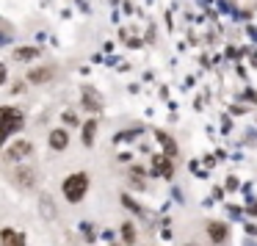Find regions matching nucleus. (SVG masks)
Returning a JSON list of instances; mask_svg holds the SVG:
<instances>
[{"label": "nucleus", "mask_w": 257, "mask_h": 246, "mask_svg": "<svg viewBox=\"0 0 257 246\" xmlns=\"http://www.w3.org/2000/svg\"><path fill=\"white\" fill-rule=\"evenodd\" d=\"M0 116H3V136H14V130L23 128V111H17V108H3L0 111Z\"/></svg>", "instance_id": "f03ea898"}, {"label": "nucleus", "mask_w": 257, "mask_h": 246, "mask_svg": "<svg viewBox=\"0 0 257 246\" xmlns=\"http://www.w3.org/2000/svg\"><path fill=\"white\" fill-rule=\"evenodd\" d=\"M39 56V50H36V47H20L17 53H14V58H17V61H31V58H36Z\"/></svg>", "instance_id": "1a4fd4ad"}, {"label": "nucleus", "mask_w": 257, "mask_h": 246, "mask_svg": "<svg viewBox=\"0 0 257 246\" xmlns=\"http://www.w3.org/2000/svg\"><path fill=\"white\" fill-rule=\"evenodd\" d=\"M17 180L25 188H31V185H34V172H31V169H17Z\"/></svg>", "instance_id": "9d476101"}, {"label": "nucleus", "mask_w": 257, "mask_h": 246, "mask_svg": "<svg viewBox=\"0 0 257 246\" xmlns=\"http://www.w3.org/2000/svg\"><path fill=\"white\" fill-rule=\"evenodd\" d=\"M42 213H47V218L56 216V213H53V202L50 199H42Z\"/></svg>", "instance_id": "2eb2a0df"}, {"label": "nucleus", "mask_w": 257, "mask_h": 246, "mask_svg": "<svg viewBox=\"0 0 257 246\" xmlns=\"http://www.w3.org/2000/svg\"><path fill=\"white\" fill-rule=\"evenodd\" d=\"M152 163H155V166H152V172H158V174H169V172H172V166H169L166 158H155Z\"/></svg>", "instance_id": "9b49d317"}, {"label": "nucleus", "mask_w": 257, "mask_h": 246, "mask_svg": "<svg viewBox=\"0 0 257 246\" xmlns=\"http://www.w3.org/2000/svg\"><path fill=\"white\" fill-rule=\"evenodd\" d=\"M67 144H69L67 130H53L50 133V147L53 150H67Z\"/></svg>", "instance_id": "20e7f679"}, {"label": "nucleus", "mask_w": 257, "mask_h": 246, "mask_svg": "<svg viewBox=\"0 0 257 246\" xmlns=\"http://www.w3.org/2000/svg\"><path fill=\"white\" fill-rule=\"evenodd\" d=\"M83 105L91 108V111H100V108H102L100 94H97V91H91V89H86V91H83Z\"/></svg>", "instance_id": "39448f33"}, {"label": "nucleus", "mask_w": 257, "mask_h": 246, "mask_svg": "<svg viewBox=\"0 0 257 246\" xmlns=\"http://www.w3.org/2000/svg\"><path fill=\"white\" fill-rule=\"evenodd\" d=\"M3 246H25V238L14 229H3Z\"/></svg>", "instance_id": "0eeeda50"}, {"label": "nucleus", "mask_w": 257, "mask_h": 246, "mask_svg": "<svg viewBox=\"0 0 257 246\" xmlns=\"http://www.w3.org/2000/svg\"><path fill=\"white\" fill-rule=\"evenodd\" d=\"M207 232H210V238L216 240V243H221V240L227 238V227H224V224H218V221L207 224Z\"/></svg>", "instance_id": "423d86ee"}, {"label": "nucleus", "mask_w": 257, "mask_h": 246, "mask_svg": "<svg viewBox=\"0 0 257 246\" xmlns=\"http://www.w3.org/2000/svg\"><path fill=\"white\" fill-rule=\"evenodd\" d=\"M122 238L124 240H127V243H133V240H136V227H133V224H124V227H122Z\"/></svg>", "instance_id": "4468645a"}, {"label": "nucleus", "mask_w": 257, "mask_h": 246, "mask_svg": "<svg viewBox=\"0 0 257 246\" xmlns=\"http://www.w3.org/2000/svg\"><path fill=\"white\" fill-rule=\"evenodd\" d=\"M158 139H161V144H163V147H166V152H169V155H174V152H177V147H174V141L169 139L166 133H158Z\"/></svg>", "instance_id": "ddd939ff"}, {"label": "nucleus", "mask_w": 257, "mask_h": 246, "mask_svg": "<svg viewBox=\"0 0 257 246\" xmlns=\"http://www.w3.org/2000/svg\"><path fill=\"white\" fill-rule=\"evenodd\" d=\"M86 191H89V177L86 174H72V177L64 180V196L69 202H80Z\"/></svg>", "instance_id": "f257e3e1"}, {"label": "nucleus", "mask_w": 257, "mask_h": 246, "mask_svg": "<svg viewBox=\"0 0 257 246\" xmlns=\"http://www.w3.org/2000/svg\"><path fill=\"white\" fill-rule=\"evenodd\" d=\"M25 155H31L28 141H14V144L6 150V161H20V158H25Z\"/></svg>", "instance_id": "7ed1b4c3"}, {"label": "nucleus", "mask_w": 257, "mask_h": 246, "mask_svg": "<svg viewBox=\"0 0 257 246\" xmlns=\"http://www.w3.org/2000/svg\"><path fill=\"white\" fill-rule=\"evenodd\" d=\"M47 78H50V72H47V69H34V72L28 75L31 83H42V80H47Z\"/></svg>", "instance_id": "f8f14e48"}, {"label": "nucleus", "mask_w": 257, "mask_h": 246, "mask_svg": "<svg viewBox=\"0 0 257 246\" xmlns=\"http://www.w3.org/2000/svg\"><path fill=\"white\" fill-rule=\"evenodd\" d=\"M94 133H97V119H89V122L83 125V144L86 147L94 141Z\"/></svg>", "instance_id": "6e6552de"}]
</instances>
